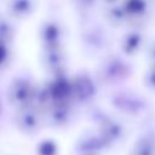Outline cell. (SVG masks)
I'll use <instances>...</instances> for the list:
<instances>
[{
  "label": "cell",
  "mask_w": 155,
  "mask_h": 155,
  "mask_svg": "<svg viewBox=\"0 0 155 155\" xmlns=\"http://www.w3.org/2000/svg\"><path fill=\"white\" fill-rule=\"evenodd\" d=\"M92 121L94 130L111 149L126 140L128 134L127 127L117 116L101 109H94L92 113Z\"/></svg>",
  "instance_id": "4"
},
{
  "label": "cell",
  "mask_w": 155,
  "mask_h": 155,
  "mask_svg": "<svg viewBox=\"0 0 155 155\" xmlns=\"http://www.w3.org/2000/svg\"><path fill=\"white\" fill-rule=\"evenodd\" d=\"M36 155H58L59 147L56 139L53 138H44L35 147Z\"/></svg>",
  "instance_id": "20"
},
{
  "label": "cell",
  "mask_w": 155,
  "mask_h": 155,
  "mask_svg": "<svg viewBox=\"0 0 155 155\" xmlns=\"http://www.w3.org/2000/svg\"><path fill=\"white\" fill-rule=\"evenodd\" d=\"M6 15L12 21H25L30 18L38 8V0H7Z\"/></svg>",
  "instance_id": "15"
},
{
  "label": "cell",
  "mask_w": 155,
  "mask_h": 155,
  "mask_svg": "<svg viewBox=\"0 0 155 155\" xmlns=\"http://www.w3.org/2000/svg\"><path fill=\"white\" fill-rule=\"evenodd\" d=\"M104 5L105 6L102 10V18L104 24H107L109 28L113 29H119L128 24V17L120 1L114 4H104Z\"/></svg>",
  "instance_id": "16"
},
{
  "label": "cell",
  "mask_w": 155,
  "mask_h": 155,
  "mask_svg": "<svg viewBox=\"0 0 155 155\" xmlns=\"http://www.w3.org/2000/svg\"><path fill=\"white\" fill-rule=\"evenodd\" d=\"M64 27L54 18L44 19L38 29V40L41 48L64 46Z\"/></svg>",
  "instance_id": "10"
},
{
  "label": "cell",
  "mask_w": 155,
  "mask_h": 155,
  "mask_svg": "<svg viewBox=\"0 0 155 155\" xmlns=\"http://www.w3.org/2000/svg\"><path fill=\"white\" fill-rule=\"evenodd\" d=\"M75 105L73 103H54L44 110L45 127L65 128L74 119Z\"/></svg>",
  "instance_id": "12"
},
{
  "label": "cell",
  "mask_w": 155,
  "mask_h": 155,
  "mask_svg": "<svg viewBox=\"0 0 155 155\" xmlns=\"http://www.w3.org/2000/svg\"><path fill=\"white\" fill-rule=\"evenodd\" d=\"M12 59V46L0 44V70L5 69Z\"/></svg>",
  "instance_id": "22"
},
{
  "label": "cell",
  "mask_w": 155,
  "mask_h": 155,
  "mask_svg": "<svg viewBox=\"0 0 155 155\" xmlns=\"http://www.w3.org/2000/svg\"><path fill=\"white\" fill-rule=\"evenodd\" d=\"M45 87L48 92L51 103H73L71 102V82L68 71L48 75L44 80ZM51 104V105H52Z\"/></svg>",
  "instance_id": "9"
},
{
  "label": "cell",
  "mask_w": 155,
  "mask_h": 155,
  "mask_svg": "<svg viewBox=\"0 0 155 155\" xmlns=\"http://www.w3.org/2000/svg\"><path fill=\"white\" fill-rule=\"evenodd\" d=\"M38 82L28 75H18L13 78L6 90V103L13 109L31 105L35 102Z\"/></svg>",
  "instance_id": "5"
},
{
  "label": "cell",
  "mask_w": 155,
  "mask_h": 155,
  "mask_svg": "<svg viewBox=\"0 0 155 155\" xmlns=\"http://www.w3.org/2000/svg\"><path fill=\"white\" fill-rule=\"evenodd\" d=\"M130 155H155V132L147 131L134 140Z\"/></svg>",
  "instance_id": "17"
},
{
  "label": "cell",
  "mask_w": 155,
  "mask_h": 155,
  "mask_svg": "<svg viewBox=\"0 0 155 155\" xmlns=\"http://www.w3.org/2000/svg\"><path fill=\"white\" fill-rule=\"evenodd\" d=\"M108 102L115 113L128 119H140L150 111V103L147 97L138 91L122 86L110 92Z\"/></svg>",
  "instance_id": "2"
},
{
  "label": "cell",
  "mask_w": 155,
  "mask_h": 155,
  "mask_svg": "<svg viewBox=\"0 0 155 155\" xmlns=\"http://www.w3.org/2000/svg\"><path fill=\"white\" fill-rule=\"evenodd\" d=\"M143 86L150 91L155 93V64H148L144 74H143Z\"/></svg>",
  "instance_id": "21"
},
{
  "label": "cell",
  "mask_w": 155,
  "mask_h": 155,
  "mask_svg": "<svg viewBox=\"0 0 155 155\" xmlns=\"http://www.w3.org/2000/svg\"><path fill=\"white\" fill-rule=\"evenodd\" d=\"M73 149L76 155H102L111 148L94 128H91L85 130L79 134Z\"/></svg>",
  "instance_id": "8"
},
{
  "label": "cell",
  "mask_w": 155,
  "mask_h": 155,
  "mask_svg": "<svg viewBox=\"0 0 155 155\" xmlns=\"http://www.w3.org/2000/svg\"><path fill=\"white\" fill-rule=\"evenodd\" d=\"M102 0H70L71 7L75 13L82 19L91 18V15L98 7Z\"/></svg>",
  "instance_id": "19"
},
{
  "label": "cell",
  "mask_w": 155,
  "mask_h": 155,
  "mask_svg": "<svg viewBox=\"0 0 155 155\" xmlns=\"http://www.w3.org/2000/svg\"><path fill=\"white\" fill-rule=\"evenodd\" d=\"M79 33V41L82 51L90 57H103L108 53L111 45V35L108 30V25L104 23L91 21V18L84 19Z\"/></svg>",
  "instance_id": "3"
},
{
  "label": "cell",
  "mask_w": 155,
  "mask_h": 155,
  "mask_svg": "<svg viewBox=\"0 0 155 155\" xmlns=\"http://www.w3.org/2000/svg\"><path fill=\"white\" fill-rule=\"evenodd\" d=\"M147 42L148 40L143 29L130 28L121 35L119 40V50H120V53L126 58L136 57L142 51L144 52Z\"/></svg>",
  "instance_id": "14"
},
{
  "label": "cell",
  "mask_w": 155,
  "mask_h": 155,
  "mask_svg": "<svg viewBox=\"0 0 155 155\" xmlns=\"http://www.w3.org/2000/svg\"><path fill=\"white\" fill-rule=\"evenodd\" d=\"M104 4H114V2H119L121 0H102Z\"/></svg>",
  "instance_id": "25"
},
{
  "label": "cell",
  "mask_w": 155,
  "mask_h": 155,
  "mask_svg": "<svg viewBox=\"0 0 155 155\" xmlns=\"http://www.w3.org/2000/svg\"><path fill=\"white\" fill-rule=\"evenodd\" d=\"M71 82V102L74 105H85L94 101L99 85L94 75L87 70H80L70 75Z\"/></svg>",
  "instance_id": "6"
},
{
  "label": "cell",
  "mask_w": 155,
  "mask_h": 155,
  "mask_svg": "<svg viewBox=\"0 0 155 155\" xmlns=\"http://www.w3.org/2000/svg\"><path fill=\"white\" fill-rule=\"evenodd\" d=\"M13 125L22 134L35 136L45 127L44 110L34 104L15 109Z\"/></svg>",
  "instance_id": "7"
},
{
  "label": "cell",
  "mask_w": 155,
  "mask_h": 155,
  "mask_svg": "<svg viewBox=\"0 0 155 155\" xmlns=\"http://www.w3.org/2000/svg\"><path fill=\"white\" fill-rule=\"evenodd\" d=\"M16 39V28L13 21L6 15L0 13V44L13 45Z\"/></svg>",
  "instance_id": "18"
},
{
  "label": "cell",
  "mask_w": 155,
  "mask_h": 155,
  "mask_svg": "<svg viewBox=\"0 0 155 155\" xmlns=\"http://www.w3.org/2000/svg\"><path fill=\"white\" fill-rule=\"evenodd\" d=\"M39 62H40L41 68L48 75H53V74L67 71L68 54H67L64 46L40 48Z\"/></svg>",
  "instance_id": "11"
},
{
  "label": "cell",
  "mask_w": 155,
  "mask_h": 155,
  "mask_svg": "<svg viewBox=\"0 0 155 155\" xmlns=\"http://www.w3.org/2000/svg\"><path fill=\"white\" fill-rule=\"evenodd\" d=\"M144 56L148 64H155V38L147 42L144 48Z\"/></svg>",
  "instance_id": "23"
},
{
  "label": "cell",
  "mask_w": 155,
  "mask_h": 155,
  "mask_svg": "<svg viewBox=\"0 0 155 155\" xmlns=\"http://www.w3.org/2000/svg\"><path fill=\"white\" fill-rule=\"evenodd\" d=\"M133 74V68L128 59L121 53H107L101 57L96 69L94 79L99 86L120 87Z\"/></svg>",
  "instance_id": "1"
},
{
  "label": "cell",
  "mask_w": 155,
  "mask_h": 155,
  "mask_svg": "<svg viewBox=\"0 0 155 155\" xmlns=\"http://www.w3.org/2000/svg\"><path fill=\"white\" fill-rule=\"evenodd\" d=\"M5 98L2 97V94H1V92H0V119L2 117V115H4V111H5Z\"/></svg>",
  "instance_id": "24"
},
{
  "label": "cell",
  "mask_w": 155,
  "mask_h": 155,
  "mask_svg": "<svg viewBox=\"0 0 155 155\" xmlns=\"http://www.w3.org/2000/svg\"><path fill=\"white\" fill-rule=\"evenodd\" d=\"M120 2L128 17V25L143 29L151 15L150 0H121Z\"/></svg>",
  "instance_id": "13"
}]
</instances>
